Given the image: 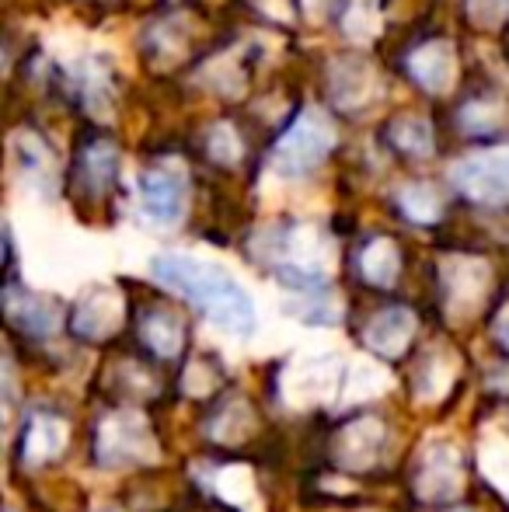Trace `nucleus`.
Here are the masks:
<instances>
[{"instance_id":"nucleus-12","label":"nucleus","mask_w":509,"mask_h":512,"mask_svg":"<svg viewBox=\"0 0 509 512\" xmlns=\"http://www.w3.org/2000/svg\"><path fill=\"white\" fill-rule=\"evenodd\" d=\"M398 269H401V258L391 241H370L367 251L360 255V276L367 279L370 286H377V290L391 286Z\"/></svg>"},{"instance_id":"nucleus-10","label":"nucleus","mask_w":509,"mask_h":512,"mask_svg":"<svg viewBox=\"0 0 509 512\" xmlns=\"http://www.w3.org/2000/svg\"><path fill=\"white\" fill-rule=\"evenodd\" d=\"M67 443V425L53 415H32L21 429V443H18V457L21 464L28 467H39L46 464L49 457L63 450Z\"/></svg>"},{"instance_id":"nucleus-3","label":"nucleus","mask_w":509,"mask_h":512,"mask_svg":"<svg viewBox=\"0 0 509 512\" xmlns=\"http://www.w3.org/2000/svg\"><path fill=\"white\" fill-rule=\"evenodd\" d=\"M136 342L154 359H178L189 345V321L178 307L150 304L136 314Z\"/></svg>"},{"instance_id":"nucleus-11","label":"nucleus","mask_w":509,"mask_h":512,"mask_svg":"<svg viewBox=\"0 0 509 512\" xmlns=\"http://www.w3.org/2000/svg\"><path fill=\"white\" fill-rule=\"evenodd\" d=\"M116 168H119L116 147L109 140H91L84 147L81 161H77L74 175L81 182V192H88L91 199H102L116 185Z\"/></svg>"},{"instance_id":"nucleus-14","label":"nucleus","mask_w":509,"mask_h":512,"mask_svg":"<svg viewBox=\"0 0 509 512\" xmlns=\"http://www.w3.org/2000/svg\"><path fill=\"white\" fill-rule=\"evenodd\" d=\"M447 512H461V509H447Z\"/></svg>"},{"instance_id":"nucleus-13","label":"nucleus","mask_w":509,"mask_h":512,"mask_svg":"<svg viewBox=\"0 0 509 512\" xmlns=\"http://www.w3.org/2000/svg\"><path fill=\"white\" fill-rule=\"evenodd\" d=\"M496 342L509 352V307L499 314V321H496Z\"/></svg>"},{"instance_id":"nucleus-5","label":"nucleus","mask_w":509,"mask_h":512,"mask_svg":"<svg viewBox=\"0 0 509 512\" xmlns=\"http://www.w3.org/2000/svg\"><path fill=\"white\" fill-rule=\"evenodd\" d=\"M140 203L143 213L161 227L182 220L185 213V178L171 168H150L140 175Z\"/></svg>"},{"instance_id":"nucleus-9","label":"nucleus","mask_w":509,"mask_h":512,"mask_svg":"<svg viewBox=\"0 0 509 512\" xmlns=\"http://www.w3.org/2000/svg\"><path fill=\"white\" fill-rule=\"evenodd\" d=\"M119 317H123L119 297H112L109 290L95 286V290L84 293L81 304L70 314V331H74L77 338H84V342H102V338H109L112 331H116Z\"/></svg>"},{"instance_id":"nucleus-6","label":"nucleus","mask_w":509,"mask_h":512,"mask_svg":"<svg viewBox=\"0 0 509 512\" xmlns=\"http://www.w3.org/2000/svg\"><path fill=\"white\" fill-rule=\"evenodd\" d=\"M454 182L464 196L478 203H503L509 199V157H471L454 168Z\"/></svg>"},{"instance_id":"nucleus-2","label":"nucleus","mask_w":509,"mask_h":512,"mask_svg":"<svg viewBox=\"0 0 509 512\" xmlns=\"http://www.w3.org/2000/svg\"><path fill=\"white\" fill-rule=\"evenodd\" d=\"M95 453L102 464L109 467H123V464H136L147 453H154V436H150L147 422H140L129 411H116L109 415L95 432Z\"/></svg>"},{"instance_id":"nucleus-1","label":"nucleus","mask_w":509,"mask_h":512,"mask_svg":"<svg viewBox=\"0 0 509 512\" xmlns=\"http://www.w3.org/2000/svg\"><path fill=\"white\" fill-rule=\"evenodd\" d=\"M150 272L161 286L185 297L192 307H199L217 328L231 331L238 338H248L255 331V304L248 290L227 269L203 258L189 255H157L150 262Z\"/></svg>"},{"instance_id":"nucleus-7","label":"nucleus","mask_w":509,"mask_h":512,"mask_svg":"<svg viewBox=\"0 0 509 512\" xmlns=\"http://www.w3.org/2000/svg\"><path fill=\"white\" fill-rule=\"evenodd\" d=\"M4 310L11 328L25 331L28 338H46L60 324V304L53 297H42L32 290H18V286H7L4 290Z\"/></svg>"},{"instance_id":"nucleus-4","label":"nucleus","mask_w":509,"mask_h":512,"mask_svg":"<svg viewBox=\"0 0 509 512\" xmlns=\"http://www.w3.org/2000/svg\"><path fill=\"white\" fill-rule=\"evenodd\" d=\"M332 140H335V133L318 119V115H304V119L279 140L276 168H283L286 175H300V171L321 164V157L332 150Z\"/></svg>"},{"instance_id":"nucleus-8","label":"nucleus","mask_w":509,"mask_h":512,"mask_svg":"<svg viewBox=\"0 0 509 512\" xmlns=\"http://www.w3.org/2000/svg\"><path fill=\"white\" fill-rule=\"evenodd\" d=\"M360 338H363V345H367V349L377 352V356L398 359L401 352H408V345H412V338H415L412 310H408V307L377 310V314L367 321V328H363Z\"/></svg>"}]
</instances>
